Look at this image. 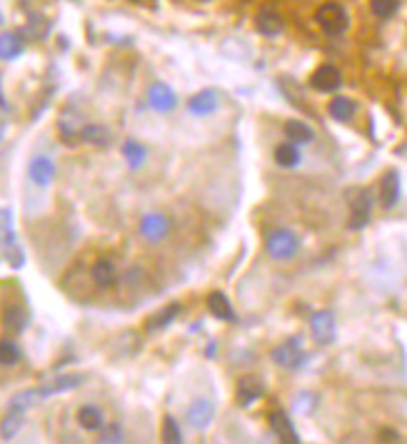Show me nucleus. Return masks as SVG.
<instances>
[{
  "label": "nucleus",
  "mask_w": 407,
  "mask_h": 444,
  "mask_svg": "<svg viewBox=\"0 0 407 444\" xmlns=\"http://www.w3.org/2000/svg\"><path fill=\"white\" fill-rule=\"evenodd\" d=\"M77 424L85 429V432H100L105 427V414L100 407L85 405L77 410Z\"/></svg>",
  "instance_id": "dca6fc26"
},
{
  "label": "nucleus",
  "mask_w": 407,
  "mask_h": 444,
  "mask_svg": "<svg viewBox=\"0 0 407 444\" xmlns=\"http://www.w3.org/2000/svg\"><path fill=\"white\" fill-rule=\"evenodd\" d=\"M305 360H308V357H305L303 342L297 340V337L282 342L280 347L273 350V362L280 364V367H285V369H297L300 364L305 362Z\"/></svg>",
  "instance_id": "7ed1b4c3"
},
{
  "label": "nucleus",
  "mask_w": 407,
  "mask_h": 444,
  "mask_svg": "<svg viewBox=\"0 0 407 444\" xmlns=\"http://www.w3.org/2000/svg\"><path fill=\"white\" fill-rule=\"evenodd\" d=\"M265 247H268L270 258L275 260H290L297 255V250H300V237L295 235L292 230H285V227H280V230H273L268 235V240H265Z\"/></svg>",
  "instance_id": "f257e3e1"
},
{
  "label": "nucleus",
  "mask_w": 407,
  "mask_h": 444,
  "mask_svg": "<svg viewBox=\"0 0 407 444\" xmlns=\"http://www.w3.org/2000/svg\"><path fill=\"white\" fill-rule=\"evenodd\" d=\"M25 412L23 410H13V407H8L6 417H3V422H0V437L3 439H13L18 432H20L23 422H25V417H23Z\"/></svg>",
  "instance_id": "393cba45"
},
{
  "label": "nucleus",
  "mask_w": 407,
  "mask_h": 444,
  "mask_svg": "<svg viewBox=\"0 0 407 444\" xmlns=\"http://www.w3.org/2000/svg\"><path fill=\"white\" fill-rule=\"evenodd\" d=\"M270 427H273V432L280 437V442H287V444L300 442L295 424H292V419L287 417L285 412H273V414H270Z\"/></svg>",
  "instance_id": "4468645a"
},
{
  "label": "nucleus",
  "mask_w": 407,
  "mask_h": 444,
  "mask_svg": "<svg viewBox=\"0 0 407 444\" xmlns=\"http://www.w3.org/2000/svg\"><path fill=\"white\" fill-rule=\"evenodd\" d=\"M310 85L320 93H332L342 85V75L335 65H320L310 77Z\"/></svg>",
  "instance_id": "9b49d317"
},
{
  "label": "nucleus",
  "mask_w": 407,
  "mask_h": 444,
  "mask_svg": "<svg viewBox=\"0 0 407 444\" xmlns=\"http://www.w3.org/2000/svg\"><path fill=\"white\" fill-rule=\"evenodd\" d=\"M93 282L98 287H113L118 282V269L115 265H113V260L108 258H100L98 262L93 265Z\"/></svg>",
  "instance_id": "a211bd4d"
},
{
  "label": "nucleus",
  "mask_w": 407,
  "mask_h": 444,
  "mask_svg": "<svg viewBox=\"0 0 407 444\" xmlns=\"http://www.w3.org/2000/svg\"><path fill=\"white\" fill-rule=\"evenodd\" d=\"M397 200H400V175L390 170L380 180V203H382V208L390 210L397 205Z\"/></svg>",
  "instance_id": "ddd939ff"
},
{
  "label": "nucleus",
  "mask_w": 407,
  "mask_h": 444,
  "mask_svg": "<svg viewBox=\"0 0 407 444\" xmlns=\"http://www.w3.org/2000/svg\"><path fill=\"white\" fill-rule=\"evenodd\" d=\"M380 442H400V434L395 429H382L380 432Z\"/></svg>",
  "instance_id": "72a5a7b5"
},
{
  "label": "nucleus",
  "mask_w": 407,
  "mask_h": 444,
  "mask_svg": "<svg viewBox=\"0 0 407 444\" xmlns=\"http://www.w3.org/2000/svg\"><path fill=\"white\" fill-rule=\"evenodd\" d=\"M30 317H28V310L23 307V305H13L3 312V329L11 332V335H20L23 329L28 327Z\"/></svg>",
  "instance_id": "2eb2a0df"
},
{
  "label": "nucleus",
  "mask_w": 407,
  "mask_h": 444,
  "mask_svg": "<svg viewBox=\"0 0 407 444\" xmlns=\"http://www.w3.org/2000/svg\"><path fill=\"white\" fill-rule=\"evenodd\" d=\"M327 113H330L335 120H340V122H347L352 115H355V103H352L350 98H332L330 100V105H327Z\"/></svg>",
  "instance_id": "cd10ccee"
},
{
  "label": "nucleus",
  "mask_w": 407,
  "mask_h": 444,
  "mask_svg": "<svg viewBox=\"0 0 407 444\" xmlns=\"http://www.w3.org/2000/svg\"><path fill=\"white\" fill-rule=\"evenodd\" d=\"M0 245L6 250V255H11L15 247V232H13V213L8 208L0 210Z\"/></svg>",
  "instance_id": "4be33fe9"
},
{
  "label": "nucleus",
  "mask_w": 407,
  "mask_h": 444,
  "mask_svg": "<svg viewBox=\"0 0 407 444\" xmlns=\"http://www.w3.org/2000/svg\"><path fill=\"white\" fill-rule=\"evenodd\" d=\"M315 20H318V25L323 27L327 35H342L347 30L350 18H347V11L340 3H325V6H320L318 13H315Z\"/></svg>",
  "instance_id": "f03ea898"
},
{
  "label": "nucleus",
  "mask_w": 407,
  "mask_h": 444,
  "mask_svg": "<svg viewBox=\"0 0 407 444\" xmlns=\"http://www.w3.org/2000/svg\"><path fill=\"white\" fill-rule=\"evenodd\" d=\"M400 8V0H370V11L377 18H392Z\"/></svg>",
  "instance_id": "7c9ffc66"
},
{
  "label": "nucleus",
  "mask_w": 407,
  "mask_h": 444,
  "mask_svg": "<svg viewBox=\"0 0 407 444\" xmlns=\"http://www.w3.org/2000/svg\"><path fill=\"white\" fill-rule=\"evenodd\" d=\"M310 329L318 345H330L335 340V317L332 312H315L310 317Z\"/></svg>",
  "instance_id": "1a4fd4ad"
},
{
  "label": "nucleus",
  "mask_w": 407,
  "mask_h": 444,
  "mask_svg": "<svg viewBox=\"0 0 407 444\" xmlns=\"http://www.w3.org/2000/svg\"><path fill=\"white\" fill-rule=\"evenodd\" d=\"M0 25H3V13H0Z\"/></svg>",
  "instance_id": "f704fd0d"
},
{
  "label": "nucleus",
  "mask_w": 407,
  "mask_h": 444,
  "mask_svg": "<svg viewBox=\"0 0 407 444\" xmlns=\"http://www.w3.org/2000/svg\"><path fill=\"white\" fill-rule=\"evenodd\" d=\"M80 137H83V143L95 145V148H105V145H111V140H113L111 130H108L105 125H98V122L85 125L83 130H80Z\"/></svg>",
  "instance_id": "b1692460"
},
{
  "label": "nucleus",
  "mask_w": 407,
  "mask_h": 444,
  "mask_svg": "<svg viewBox=\"0 0 407 444\" xmlns=\"http://www.w3.org/2000/svg\"><path fill=\"white\" fill-rule=\"evenodd\" d=\"M255 23H258V30L263 35H277L282 30V18L277 15L275 11H270V8H263V11L258 13V18H255Z\"/></svg>",
  "instance_id": "5701e85b"
},
{
  "label": "nucleus",
  "mask_w": 407,
  "mask_h": 444,
  "mask_svg": "<svg viewBox=\"0 0 407 444\" xmlns=\"http://www.w3.org/2000/svg\"><path fill=\"white\" fill-rule=\"evenodd\" d=\"M148 103L150 108L158 110V113H170L177 105V98L170 85H165V82H153L148 90Z\"/></svg>",
  "instance_id": "9d476101"
},
{
  "label": "nucleus",
  "mask_w": 407,
  "mask_h": 444,
  "mask_svg": "<svg viewBox=\"0 0 407 444\" xmlns=\"http://www.w3.org/2000/svg\"><path fill=\"white\" fill-rule=\"evenodd\" d=\"M215 108H218V95H215L213 90H200L198 95H193V98L187 100V110L198 118L210 115Z\"/></svg>",
  "instance_id": "f3484780"
},
{
  "label": "nucleus",
  "mask_w": 407,
  "mask_h": 444,
  "mask_svg": "<svg viewBox=\"0 0 407 444\" xmlns=\"http://www.w3.org/2000/svg\"><path fill=\"white\" fill-rule=\"evenodd\" d=\"M25 50V40L20 33H3L0 35V61H15Z\"/></svg>",
  "instance_id": "6ab92c4d"
},
{
  "label": "nucleus",
  "mask_w": 407,
  "mask_h": 444,
  "mask_svg": "<svg viewBox=\"0 0 407 444\" xmlns=\"http://www.w3.org/2000/svg\"><path fill=\"white\" fill-rule=\"evenodd\" d=\"M200 3H208V0H200Z\"/></svg>",
  "instance_id": "c9c22d12"
},
{
  "label": "nucleus",
  "mask_w": 407,
  "mask_h": 444,
  "mask_svg": "<svg viewBox=\"0 0 407 444\" xmlns=\"http://www.w3.org/2000/svg\"><path fill=\"white\" fill-rule=\"evenodd\" d=\"M123 158H125L127 167H132V170H140L145 165V160H148V148H145L143 143H138V140H125L123 143Z\"/></svg>",
  "instance_id": "aec40b11"
},
{
  "label": "nucleus",
  "mask_w": 407,
  "mask_h": 444,
  "mask_svg": "<svg viewBox=\"0 0 407 444\" xmlns=\"http://www.w3.org/2000/svg\"><path fill=\"white\" fill-rule=\"evenodd\" d=\"M208 310L213 312V317L223 319V322H232L235 319V310H232L230 300H227L223 292H213L208 297Z\"/></svg>",
  "instance_id": "412c9836"
},
{
  "label": "nucleus",
  "mask_w": 407,
  "mask_h": 444,
  "mask_svg": "<svg viewBox=\"0 0 407 444\" xmlns=\"http://www.w3.org/2000/svg\"><path fill=\"white\" fill-rule=\"evenodd\" d=\"M237 405L240 407H250L253 402H258L260 397L265 395V382L255 374H248V377H240L237 379Z\"/></svg>",
  "instance_id": "6e6552de"
},
{
  "label": "nucleus",
  "mask_w": 407,
  "mask_h": 444,
  "mask_svg": "<svg viewBox=\"0 0 407 444\" xmlns=\"http://www.w3.org/2000/svg\"><path fill=\"white\" fill-rule=\"evenodd\" d=\"M98 442H103V444H118V442H123V427H120V424H111V427H105L103 434L98 437Z\"/></svg>",
  "instance_id": "473e14b6"
},
{
  "label": "nucleus",
  "mask_w": 407,
  "mask_h": 444,
  "mask_svg": "<svg viewBox=\"0 0 407 444\" xmlns=\"http://www.w3.org/2000/svg\"><path fill=\"white\" fill-rule=\"evenodd\" d=\"M163 442H168V444H180L182 442L180 427H177V422L170 417V414L163 419Z\"/></svg>",
  "instance_id": "2f4dec72"
},
{
  "label": "nucleus",
  "mask_w": 407,
  "mask_h": 444,
  "mask_svg": "<svg viewBox=\"0 0 407 444\" xmlns=\"http://www.w3.org/2000/svg\"><path fill=\"white\" fill-rule=\"evenodd\" d=\"M180 315V305L177 302H173V305H168L165 310H160L158 315H153V317L148 319V324L145 327L148 329H163V327H168V324L173 322V319Z\"/></svg>",
  "instance_id": "c85d7f7f"
},
{
  "label": "nucleus",
  "mask_w": 407,
  "mask_h": 444,
  "mask_svg": "<svg viewBox=\"0 0 407 444\" xmlns=\"http://www.w3.org/2000/svg\"><path fill=\"white\" fill-rule=\"evenodd\" d=\"M213 419H215V405L208 397H198V400L190 402V407H187V422H190V427L205 429L210 427Z\"/></svg>",
  "instance_id": "0eeeda50"
},
{
  "label": "nucleus",
  "mask_w": 407,
  "mask_h": 444,
  "mask_svg": "<svg viewBox=\"0 0 407 444\" xmlns=\"http://www.w3.org/2000/svg\"><path fill=\"white\" fill-rule=\"evenodd\" d=\"M28 177L38 187H48L56 180V163L48 158V155H35L28 163Z\"/></svg>",
  "instance_id": "423d86ee"
},
{
  "label": "nucleus",
  "mask_w": 407,
  "mask_h": 444,
  "mask_svg": "<svg viewBox=\"0 0 407 444\" xmlns=\"http://www.w3.org/2000/svg\"><path fill=\"white\" fill-rule=\"evenodd\" d=\"M23 360V352L18 347V342L13 340H0V364L3 367H15Z\"/></svg>",
  "instance_id": "c756f323"
},
{
  "label": "nucleus",
  "mask_w": 407,
  "mask_h": 444,
  "mask_svg": "<svg viewBox=\"0 0 407 444\" xmlns=\"http://www.w3.org/2000/svg\"><path fill=\"white\" fill-rule=\"evenodd\" d=\"M350 205H352L350 227L352 230H363L370 222V213H372V190H358L355 198L350 200Z\"/></svg>",
  "instance_id": "20e7f679"
},
{
  "label": "nucleus",
  "mask_w": 407,
  "mask_h": 444,
  "mask_svg": "<svg viewBox=\"0 0 407 444\" xmlns=\"http://www.w3.org/2000/svg\"><path fill=\"white\" fill-rule=\"evenodd\" d=\"M170 232V220L160 213H148L140 220V235L148 242H163Z\"/></svg>",
  "instance_id": "39448f33"
},
{
  "label": "nucleus",
  "mask_w": 407,
  "mask_h": 444,
  "mask_svg": "<svg viewBox=\"0 0 407 444\" xmlns=\"http://www.w3.org/2000/svg\"><path fill=\"white\" fill-rule=\"evenodd\" d=\"M285 135L290 137V143H295V145H305V143H310V140H313L315 132H313V127L305 125V122H300V120H290V122H285Z\"/></svg>",
  "instance_id": "a878e982"
},
{
  "label": "nucleus",
  "mask_w": 407,
  "mask_h": 444,
  "mask_svg": "<svg viewBox=\"0 0 407 444\" xmlns=\"http://www.w3.org/2000/svg\"><path fill=\"white\" fill-rule=\"evenodd\" d=\"M83 384V374H61V377H53L48 384L38 387V400H45L50 395H58V392H68V390H75Z\"/></svg>",
  "instance_id": "f8f14e48"
},
{
  "label": "nucleus",
  "mask_w": 407,
  "mask_h": 444,
  "mask_svg": "<svg viewBox=\"0 0 407 444\" xmlns=\"http://www.w3.org/2000/svg\"><path fill=\"white\" fill-rule=\"evenodd\" d=\"M300 150H297V145L295 143H282V145H277V150H275V163L280 165V167H297L300 165Z\"/></svg>",
  "instance_id": "bb28decb"
}]
</instances>
